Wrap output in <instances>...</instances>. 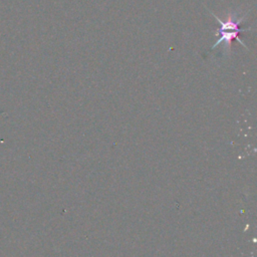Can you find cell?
<instances>
[{
  "label": "cell",
  "instance_id": "obj_1",
  "mask_svg": "<svg viewBox=\"0 0 257 257\" xmlns=\"http://www.w3.org/2000/svg\"><path fill=\"white\" fill-rule=\"evenodd\" d=\"M209 10V9H208ZM209 12L215 17V19L217 20V22L220 24V28L219 30L216 32V34L219 36V38L216 40L215 44L212 46V49L216 48L217 46H219L221 43H224V48H228L230 49L231 48V43H232V40H237L239 43H241V45H243L245 48L248 49V47L246 46V44L239 38V34L241 32H244V31H249L250 28H247V29H243V28H240L239 25L244 21L246 15L244 16H241V17H237L236 13L233 15H229L227 19L225 20H222L220 19L217 15H215L212 11L209 10Z\"/></svg>",
  "mask_w": 257,
  "mask_h": 257
}]
</instances>
